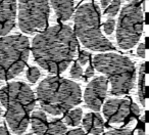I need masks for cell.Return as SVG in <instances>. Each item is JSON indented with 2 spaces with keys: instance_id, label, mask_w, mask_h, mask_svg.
Returning <instances> with one entry per match:
<instances>
[{
  "instance_id": "6da1fadb",
  "label": "cell",
  "mask_w": 149,
  "mask_h": 135,
  "mask_svg": "<svg viewBox=\"0 0 149 135\" xmlns=\"http://www.w3.org/2000/svg\"><path fill=\"white\" fill-rule=\"evenodd\" d=\"M79 49L72 28L59 24L44 29L32 42L34 60L50 73H62L72 62Z\"/></svg>"
},
{
  "instance_id": "7a4b0ae2",
  "label": "cell",
  "mask_w": 149,
  "mask_h": 135,
  "mask_svg": "<svg viewBox=\"0 0 149 135\" xmlns=\"http://www.w3.org/2000/svg\"><path fill=\"white\" fill-rule=\"evenodd\" d=\"M37 98L45 112L58 116L81 102L82 91L76 82L58 76H49L38 85Z\"/></svg>"
},
{
  "instance_id": "3957f363",
  "label": "cell",
  "mask_w": 149,
  "mask_h": 135,
  "mask_svg": "<svg viewBox=\"0 0 149 135\" xmlns=\"http://www.w3.org/2000/svg\"><path fill=\"white\" fill-rule=\"evenodd\" d=\"M0 102L6 108L5 118L11 131L17 135L23 134L36 104L31 87L24 82H11L0 90Z\"/></svg>"
},
{
  "instance_id": "277c9868",
  "label": "cell",
  "mask_w": 149,
  "mask_h": 135,
  "mask_svg": "<svg viewBox=\"0 0 149 135\" xmlns=\"http://www.w3.org/2000/svg\"><path fill=\"white\" fill-rule=\"evenodd\" d=\"M93 66L109 80L112 95H124L134 87L136 68L134 62L127 56L116 53L97 54L93 58Z\"/></svg>"
},
{
  "instance_id": "5b68a950",
  "label": "cell",
  "mask_w": 149,
  "mask_h": 135,
  "mask_svg": "<svg viewBox=\"0 0 149 135\" xmlns=\"http://www.w3.org/2000/svg\"><path fill=\"white\" fill-rule=\"evenodd\" d=\"M74 35L85 47L94 51H109L114 47L100 30V10L95 3L82 4L74 15Z\"/></svg>"
},
{
  "instance_id": "8992f818",
  "label": "cell",
  "mask_w": 149,
  "mask_h": 135,
  "mask_svg": "<svg viewBox=\"0 0 149 135\" xmlns=\"http://www.w3.org/2000/svg\"><path fill=\"white\" fill-rule=\"evenodd\" d=\"M30 42L24 35L0 37V80H10L25 69Z\"/></svg>"
},
{
  "instance_id": "52a82bcc",
  "label": "cell",
  "mask_w": 149,
  "mask_h": 135,
  "mask_svg": "<svg viewBox=\"0 0 149 135\" xmlns=\"http://www.w3.org/2000/svg\"><path fill=\"white\" fill-rule=\"evenodd\" d=\"M143 11L139 0H133L120 11L116 29V42L122 49H130L138 43L143 31Z\"/></svg>"
},
{
  "instance_id": "ba28073f",
  "label": "cell",
  "mask_w": 149,
  "mask_h": 135,
  "mask_svg": "<svg viewBox=\"0 0 149 135\" xmlns=\"http://www.w3.org/2000/svg\"><path fill=\"white\" fill-rule=\"evenodd\" d=\"M50 7L48 0H19V26L27 34L46 29Z\"/></svg>"
},
{
  "instance_id": "9c48e42d",
  "label": "cell",
  "mask_w": 149,
  "mask_h": 135,
  "mask_svg": "<svg viewBox=\"0 0 149 135\" xmlns=\"http://www.w3.org/2000/svg\"><path fill=\"white\" fill-rule=\"evenodd\" d=\"M108 80L104 76L95 77L86 87L84 101L88 108L98 112L101 108L107 93Z\"/></svg>"
},
{
  "instance_id": "30bf717a",
  "label": "cell",
  "mask_w": 149,
  "mask_h": 135,
  "mask_svg": "<svg viewBox=\"0 0 149 135\" xmlns=\"http://www.w3.org/2000/svg\"><path fill=\"white\" fill-rule=\"evenodd\" d=\"M131 114V101L129 99L111 98L103 106V115L110 124L123 123Z\"/></svg>"
},
{
  "instance_id": "8fae6325",
  "label": "cell",
  "mask_w": 149,
  "mask_h": 135,
  "mask_svg": "<svg viewBox=\"0 0 149 135\" xmlns=\"http://www.w3.org/2000/svg\"><path fill=\"white\" fill-rule=\"evenodd\" d=\"M17 20V0H0V36L13 29Z\"/></svg>"
},
{
  "instance_id": "7c38bea8",
  "label": "cell",
  "mask_w": 149,
  "mask_h": 135,
  "mask_svg": "<svg viewBox=\"0 0 149 135\" xmlns=\"http://www.w3.org/2000/svg\"><path fill=\"white\" fill-rule=\"evenodd\" d=\"M83 126L89 133L100 135L104 130L103 119L98 113H88L83 119Z\"/></svg>"
},
{
  "instance_id": "4fadbf2b",
  "label": "cell",
  "mask_w": 149,
  "mask_h": 135,
  "mask_svg": "<svg viewBox=\"0 0 149 135\" xmlns=\"http://www.w3.org/2000/svg\"><path fill=\"white\" fill-rule=\"evenodd\" d=\"M51 5L60 21H68L74 13V0H50Z\"/></svg>"
},
{
  "instance_id": "5bb4252c",
  "label": "cell",
  "mask_w": 149,
  "mask_h": 135,
  "mask_svg": "<svg viewBox=\"0 0 149 135\" xmlns=\"http://www.w3.org/2000/svg\"><path fill=\"white\" fill-rule=\"evenodd\" d=\"M29 122H31L32 130L37 135H44L47 130V117L42 111H36L30 117Z\"/></svg>"
},
{
  "instance_id": "9a60e30c",
  "label": "cell",
  "mask_w": 149,
  "mask_h": 135,
  "mask_svg": "<svg viewBox=\"0 0 149 135\" xmlns=\"http://www.w3.org/2000/svg\"><path fill=\"white\" fill-rule=\"evenodd\" d=\"M138 98L144 106L146 99V62H142L138 75Z\"/></svg>"
},
{
  "instance_id": "2e32d148",
  "label": "cell",
  "mask_w": 149,
  "mask_h": 135,
  "mask_svg": "<svg viewBox=\"0 0 149 135\" xmlns=\"http://www.w3.org/2000/svg\"><path fill=\"white\" fill-rule=\"evenodd\" d=\"M66 133V126L61 120L54 119L48 124L46 134L47 135H64Z\"/></svg>"
},
{
  "instance_id": "e0dca14e",
  "label": "cell",
  "mask_w": 149,
  "mask_h": 135,
  "mask_svg": "<svg viewBox=\"0 0 149 135\" xmlns=\"http://www.w3.org/2000/svg\"><path fill=\"white\" fill-rule=\"evenodd\" d=\"M83 118V111L81 108H74L72 111H68V114L64 116V123L68 126L76 127L80 124Z\"/></svg>"
},
{
  "instance_id": "ac0fdd59",
  "label": "cell",
  "mask_w": 149,
  "mask_h": 135,
  "mask_svg": "<svg viewBox=\"0 0 149 135\" xmlns=\"http://www.w3.org/2000/svg\"><path fill=\"white\" fill-rule=\"evenodd\" d=\"M120 7V0H112V2L109 4V6L105 9V15L114 17L118 13Z\"/></svg>"
},
{
  "instance_id": "d6986e66",
  "label": "cell",
  "mask_w": 149,
  "mask_h": 135,
  "mask_svg": "<svg viewBox=\"0 0 149 135\" xmlns=\"http://www.w3.org/2000/svg\"><path fill=\"white\" fill-rule=\"evenodd\" d=\"M27 78L31 83H35L40 78V71L36 66H32L27 71Z\"/></svg>"
},
{
  "instance_id": "ffe728a7",
  "label": "cell",
  "mask_w": 149,
  "mask_h": 135,
  "mask_svg": "<svg viewBox=\"0 0 149 135\" xmlns=\"http://www.w3.org/2000/svg\"><path fill=\"white\" fill-rule=\"evenodd\" d=\"M83 75V70H82L81 66L79 62H74L72 66L70 68V76L74 79H80Z\"/></svg>"
},
{
  "instance_id": "44dd1931",
  "label": "cell",
  "mask_w": 149,
  "mask_h": 135,
  "mask_svg": "<svg viewBox=\"0 0 149 135\" xmlns=\"http://www.w3.org/2000/svg\"><path fill=\"white\" fill-rule=\"evenodd\" d=\"M103 135H134L133 131L130 128H124V129H113L108 132L104 133Z\"/></svg>"
},
{
  "instance_id": "7402d4cb",
  "label": "cell",
  "mask_w": 149,
  "mask_h": 135,
  "mask_svg": "<svg viewBox=\"0 0 149 135\" xmlns=\"http://www.w3.org/2000/svg\"><path fill=\"white\" fill-rule=\"evenodd\" d=\"M114 28H116V21L112 19H108L103 24V30L105 32V34H107V35H111L113 33Z\"/></svg>"
},
{
  "instance_id": "603a6c76",
  "label": "cell",
  "mask_w": 149,
  "mask_h": 135,
  "mask_svg": "<svg viewBox=\"0 0 149 135\" xmlns=\"http://www.w3.org/2000/svg\"><path fill=\"white\" fill-rule=\"evenodd\" d=\"M90 60V53L87 51H81L79 55V62L81 64H86Z\"/></svg>"
},
{
  "instance_id": "cb8c5ba5",
  "label": "cell",
  "mask_w": 149,
  "mask_h": 135,
  "mask_svg": "<svg viewBox=\"0 0 149 135\" xmlns=\"http://www.w3.org/2000/svg\"><path fill=\"white\" fill-rule=\"evenodd\" d=\"M145 52H146V48H145V43H140L137 48V54L140 57H145Z\"/></svg>"
},
{
  "instance_id": "d4e9b609",
  "label": "cell",
  "mask_w": 149,
  "mask_h": 135,
  "mask_svg": "<svg viewBox=\"0 0 149 135\" xmlns=\"http://www.w3.org/2000/svg\"><path fill=\"white\" fill-rule=\"evenodd\" d=\"M66 135H86V134H85V132H84L83 129L78 128V129H74V130L68 131Z\"/></svg>"
},
{
  "instance_id": "484cf974",
  "label": "cell",
  "mask_w": 149,
  "mask_h": 135,
  "mask_svg": "<svg viewBox=\"0 0 149 135\" xmlns=\"http://www.w3.org/2000/svg\"><path fill=\"white\" fill-rule=\"evenodd\" d=\"M131 113H132L134 116H138L139 113H140V108L137 106L136 104H132L131 102Z\"/></svg>"
},
{
  "instance_id": "4316f807",
  "label": "cell",
  "mask_w": 149,
  "mask_h": 135,
  "mask_svg": "<svg viewBox=\"0 0 149 135\" xmlns=\"http://www.w3.org/2000/svg\"><path fill=\"white\" fill-rule=\"evenodd\" d=\"M93 75H94V66H89L87 69H86V71H85L86 78H90V77H92Z\"/></svg>"
},
{
  "instance_id": "83f0119b",
  "label": "cell",
  "mask_w": 149,
  "mask_h": 135,
  "mask_svg": "<svg viewBox=\"0 0 149 135\" xmlns=\"http://www.w3.org/2000/svg\"><path fill=\"white\" fill-rule=\"evenodd\" d=\"M0 135H10L8 130H7V128L4 125H1V126H0Z\"/></svg>"
},
{
  "instance_id": "f1b7e54d",
  "label": "cell",
  "mask_w": 149,
  "mask_h": 135,
  "mask_svg": "<svg viewBox=\"0 0 149 135\" xmlns=\"http://www.w3.org/2000/svg\"><path fill=\"white\" fill-rule=\"evenodd\" d=\"M110 1H111V0H101V5L103 7H106L108 5V3L110 2Z\"/></svg>"
},
{
  "instance_id": "f546056e",
  "label": "cell",
  "mask_w": 149,
  "mask_h": 135,
  "mask_svg": "<svg viewBox=\"0 0 149 135\" xmlns=\"http://www.w3.org/2000/svg\"><path fill=\"white\" fill-rule=\"evenodd\" d=\"M137 135H145V131H144V128H139L138 129V133H137Z\"/></svg>"
},
{
  "instance_id": "4dcf8cb0",
  "label": "cell",
  "mask_w": 149,
  "mask_h": 135,
  "mask_svg": "<svg viewBox=\"0 0 149 135\" xmlns=\"http://www.w3.org/2000/svg\"><path fill=\"white\" fill-rule=\"evenodd\" d=\"M1 113H2V111H1V108H0V117H1Z\"/></svg>"
},
{
  "instance_id": "1f68e13d",
  "label": "cell",
  "mask_w": 149,
  "mask_h": 135,
  "mask_svg": "<svg viewBox=\"0 0 149 135\" xmlns=\"http://www.w3.org/2000/svg\"><path fill=\"white\" fill-rule=\"evenodd\" d=\"M26 135H33L32 133H28V134H26Z\"/></svg>"
}]
</instances>
